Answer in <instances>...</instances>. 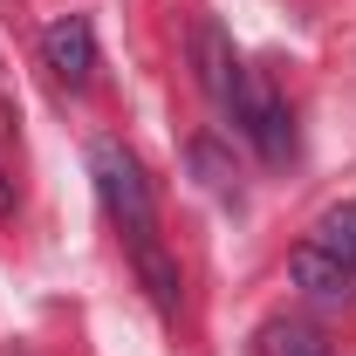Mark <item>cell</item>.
<instances>
[{"label": "cell", "mask_w": 356, "mask_h": 356, "mask_svg": "<svg viewBox=\"0 0 356 356\" xmlns=\"http://www.w3.org/2000/svg\"><path fill=\"white\" fill-rule=\"evenodd\" d=\"M89 178H96V199H103V213L124 226V233H144V226H158V206H151V178L137 165L124 144H89Z\"/></svg>", "instance_id": "1"}, {"label": "cell", "mask_w": 356, "mask_h": 356, "mask_svg": "<svg viewBox=\"0 0 356 356\" xmlns=\"http://www.w3.org/2000/svg\"><path fill=\"white\" fill-rule=\"evenodd\" d=\"M192 69H199V89H206V103L240 124V110H247V96H254V76H247V62L233 55L220 21H199L192 28Z\"/></svg>", "instance_id": "2"}, {"label": "cell", "mask_w": 356, "mask_h": 356, "mask_svg": "<svg viewBox=\"0 0 356 356\" xmlns=\"http://www.w3.org/2000/svg\"><path fill=\"white\" fill-rule=\"evenodd\" d=\"M42 69L62 89H89V76H96V35H89V21L69 14V21L42 28Z\"/></svg>", "instance_id": "3"}, {"label": "cell", "mask_w": 356, "mask_h": 356, "mask_svg": "<svg viewBox=\"0 0 356 356\" xmlns=\"http://www.w3.org/2000/svg\"><path fill=\"white\" fill-rule=\"evenodd\" d=\"M288 274H295V288L315 295V302H356V274L343 261H329L315 240H302V247L288 254Z\"/></svg>", "instance_id": "4"}, {"label": "cell", "mask_w": 356, "mask_h": 356, "mask_svg": "<svg viewBox=\"0 0 356 356\" xmlns=\"http://www.w3.org/2000/svg\"><path fill=\"white\" fill-rule=\"evenodd\" d=\"M240 131L261 144V158H267V165H288V158H295V124H288V110H281V103H274L261 83H254L247 110H240Z\"/></svg>", "instance_id": "5"}, {"label": "cell", "mask_w": 356, "mask_h": 356, "mask_svg": "<svg viewBox=\"0 0 356 356\" xmlns=\"http://www.w3.org/2000/svg\"><path fill=\"white\" fill-rule=\"evenodd\" d=\"M131 240V261H137V281L151 288V302L165 315H178V302H185V288H178V261L158 247V226H144V233H124Z\"/></svg>", "instance_id": "6"}, {"label": "cell", "mask_w": 356, "mask_h": 356, "mask_svg": "<svg viewBox=\"0 0 356 356\" xmlns=\"http://www.w3.org/2000/svg\"><path fill=\"white\" fill-rule=\"evenodd\" d=\"M315 247L329 254V261H343L356 274V199H343V206H329L322 220H315V233H309Z\"/></svg>", "instance_id": "7"}, {"label": "cell", "mask_w": 356, "mask_h": 356, "mask_svg": "<svg viewBox=\"0 0 356 356\" xmlns=\"http://www.w3.org/2000/svg\"><path fill=\"white\" fill-rule=\"evenodd\" d=\"M261 356H329L315 322H267L261 329Z\"/></svg>", "instance_id": "8"}, {"label": "cell", "mask_w": 356, "mask_h": 356, "mask_svg": "<svg viewBox=\"0 0 356 356\" xmlns=\"http://www.w3.org/2000/svg\"><path fill=\"white\" fill-rule=\"evenodd\" d=\"M192 172L206 178V185H213L220 199H240V185H233V172H226V158H220V151H213V144H206V137L192 144Z\"/></svg>", "instance_id": "9"}, {"label": "cell", "mask_w": 356, "mask_h": 356, "mask_svg": "<svg viewBox=\"0 0 356 356\" xmlns=\"http://www.w3.org/2000/svg\"><path fill=\"white\" fill-rule=\"evenodd\" d=\"M14 213V185H7V172H0V220Z\"/></svg>", "instance_id": "10"}]
</instances>
